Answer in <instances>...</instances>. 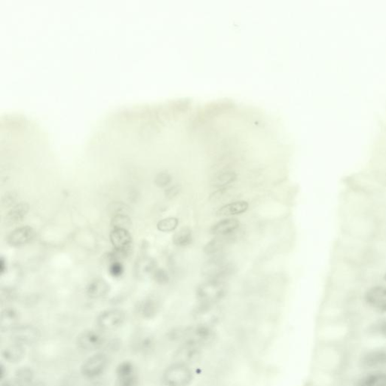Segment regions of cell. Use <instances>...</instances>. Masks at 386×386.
Masks as SVG:
<instances>
[{"label":"cell","mask_w":386,"mask_h":386,"mask_svg":"<svg viewBox=\"0 0 386 386\" xmlns=\"http://www.w3.org/2000/svg\"><path fill=\"white\" fill-rule=\"evenodd\" d=\"M14 331L15 342L18 343H32L39 338V331L33 326H18Z\"/></svg>","instance_id":"obj_8"},{"label":"cell","mask_w":386,"mask_h":386,"mask_svg":"<svg viewBox=\"0 0 386 386\" xmlns=\"http://www.w3.org/2000/svg\"><path fill=\"white\" fill-rule=\"evenodd\" d=\"M172 181V177L167 171H162L155 178V184L158 187H166Z\"/></svg>","instance_id":"obj_25"},{"label":"cell","mask_w":386,"mask_h":386,"mask_svg":"<svg viewBox=\"0 0 386 386\" xmlns=\"http://www.w3.org/2000/svg\"><path fill=\"white\" fill-rule=\"evenodd\" d=\"M158 311V303L153 299H146L141 302L138 308V313L144 318H150L156 314Z\"/></svg>","instance_id":"obj_16"},{"label":"cell","mask_w":386,"mask_h":386,"mask_svg":"<svg viewBox=\"0 0 386 386\" xmlns=\"http://www.w3.org/2000/svg\"><path fill=\"white\" fill-rule=\"evenodd\" d=\"M3 358L10 363L18 362L21 360L24 356L23 345L15 342V344L9 345L6 349L3 350Z\"/></svg>","instance_id":"obj_15"},{"label":"cell","mask_w":386,"mask_h":386,"mask_svg":"<svg viewBox=\"0 0 386 386\" xmlns=\"http://www.w3.org/2000/svg\"><path fill=\"white\" fill-rule=\"evenodd\" d=\"M180 189H181V186L180 185H174V186H171V187H170L169 189H168L166 191V196L169 198V199H172V198L175 197V196H177L179 194V192H180Z\"/></svg>","instance_id":"obj_28"},{"label":"cell","mask_w":386,"mask_h":386,"mask_svg":"<svg viewBox=\"0 0 386 386\" xmlns=\"http://www.w3.org/2000/svg\"><path fill=\"white\" fill-rule=\"evenodd\" d=\"M18 314L13 309H7L2 314V328H17V322L18 320Z\"/></svg>","instance_id":"obj_20"},{"label":"cell","mask_w":386,"mask_h":386,"mask_svg":"<svg viewBox=\"0 0 386 386\" xmlns=\"http://www.w3.org/2000/svg\"><path fill=\"white\" fill-rule=\"evenodd\" d=\"M385 279H386V275H385Z\"/></svg>","instance_id":"obj_30"},{"label":"cell","mask_w":386,"mask_h":386,"mask_svg":"<svg viewBox=\"0 0 386 386\" xmlns=\"http://www.w3.org/2000/svg\"><path fill=\"white\" fill-rule=\"evenodd\" d=\"M131 225H132V220L127 214H118V215L113 216L110 222L112 230L124 229V230H128Z\"/></svg>","instance_id":"obj_21"},{"label":"cell","mask_w":386,"mask_h":386,"mask_svg":"<svg viewBox=\"0 0 386 386\" xmlns=\"http://www.w3.org/2000/svg\"><path fill=\"white\" fill-rule=\"evenodd\" d=\"M192 241V230L189 227L180 229L173 237V242L177 247H186Z\"/></svg>","instance_id":"obj_17"},{"label":"cell","mask_w":386,"mask_h":386,"mask_svg":"<svg viewBox=\"0 0 386 386\" xmlns=\"http://www.w3.org/2000/svg\"><path fill=\"white\" fill-rule=\"evenodd\" d=\"M108 358L104 353H96L85 361L81 367V373L88 379L101 376L107 370Z\"/></svg>","instance_id":"obj_2"},{"label":"cell","mask_w":386,"mask_h":386,"mask_svg":"<svg viewBox=\"0 0 386 386\" xmlns=\"http://www.w3.org/2000/svg\"><path fill=\"white\" fill-rule=\"evenodd\" d=\"M109 273L113 278H119L124 273V266L121 261H112L109 266Z\"/></svg>","instance_id":"obj_27"},{"label":"cell","mask_w":386,"mask_h":386,"mask_svg":"<svg viewBox=\"0 0 386 386\" xmlns=\"http://www.w3.org/2000/svg\"><path fill=\"white\" fill-rule=\"evenodd\" d=\"M233 241V237L231 235L227 236H217L215 239H212L205 245L204 252L206 254H214L217 252L220 251L227 244Z\"/></svg>","instance_id":"obj_13"},{"label":"cell","mask_w":386,"mask_h":386,"mask_svg":"<svg viewBox=\"0 0 386 386\" xmlns=\"http://www.w3.org/2000/svg\"><path fill=\"white\" fill-rule=\"evenodd\" d=\"M110 239L116 250H131L132 238L128 230L124 229L112 230Z\"/></svg>","instance_id":"obj_7"},{"label":"cell","mask_w":386,"mask_h":386,"mask_svg":"<svg viewBox=\"0 0 386 386\" xmlns=\"http://www.w3.org/2000/svg\"><path fill=\"white\" fill-rule=\"evenodd\" d=\"M103 331L96 330H86L76 338V344L81 349L85 351L98 350L105 343V336Z\"/></svg>","instance_id":"obj_3"},{"label":"cell","mask_w":386,"mask_h":386,"mask_svg":"<svg viewBox=\"0 0 386 386\" xmlns=\"http://www.w3.org/2000/svg\"><path fill=\"white\" fill-rule=\"evenodd\" d=\"M179 220L177 218L168 217L162 219L157 224V228L163 233H170L174 231L178 227Z\"/></svg>","instance_id":"obj_23"},{"label":"cell","mask_w":386,"mask_h":386,"mask_svg":"<svg viewBox=\"0 0 386 386\" xmlns=\"http://www.w3.org/2000/svg\"><path fill=\"white\" fill-rule=\"evenodd\" d=\"M236 179H237V174L236 171L228 170L217 174L213 180L212 185L215 187H224L236 181Z\"/></svg>","instance_id":"obj_18"},{"label":"cell","mask_w":386,"mask_h":386,"mask_svg":"<svg viewBox=\"0 0 386 386\" xmlns=\"http://www.w3.org/2000/svg\"><path fill=\"white\" fill-rule=\"evenodd\" d=\"M35 232L29 226L15 229L8 237V243L12 247H21L34 239Z\"/></svg>","instance_id":"obj_6"},{"label":"cell","mask_w":386,"mask_h":386,"mask_svg":"<svg viewBox=\"0 0 386 386\" xmlns=\"http://www.w3.org/2000/svg\"><path fill=\"white\" fill-rule=\"evenodd\" d=\"M110 285L103 278H95L90 281L86 287L88 297L93 299L105 297L110 292Z\"/></svg>","instance_id":"obj_10"},{"label":"cell","mask_w":386,"mask_h":386,"mask_svg":"<svg viewBox=\"0 0 386 386\" xmlns=\"http://www.w3.org/2000/svg\"><path fill=\"white\" fill-rule=\"evenodd\" d=\"M364 364L368 367H376L386 364V352L377 351L369 355L364 359Z\"/></svg>","instance_id":"obj_22"},{"label":"cell","mask_w":386,"mask_h":386,"mask_svg":"<svg viewBox=\"0 0 386 386\" xmlns=\"http://www.w3.org/2000/svg\"><path fill=\"white\" fill-rule=\"evenodd\" d=\"M239 225L240 223L237 219L230 218V219H222L213 226L211 230V234L216 235V236L231 235L239 228Z\"/></svg>","instance_id":"obj_11"},{"label":"cell","mask_w":386,"mask_h":386,"mask_svg":"<svg viewBox=\"0 0 386 386\" xmlns=\"http://www.w3.org/2000/svg\"><path fill=\"white\" fill-rule=\"evenodd\" d=\"M125 313L120 309H109L101 312L96 318V325L100 331H116L119 329L125 321Z\"/></svg>","instance_id":"obj_1"},{"label":"cell","mask_w":386,"mask_h":386,"mask_svg":"<svg viewBox=\"0 0 386 386\" xmlns=\"http://www.w3.org/2000/svg\"><path fill=\"white\" fill-rule=\"evenodd\" d=\"M138 373L133 364L121 363L116 370L117 386H138Z\"/></svg>","instance_id":"obj_4"},{"label":"cell","mask_w":386,"mask_h":386,"mask_svg":"<svg viewBox=\"0 0 386 386\" xmlns=\"http://www.w3.org/2000/svg\"><path fill=\"white\" fill-rule=\"evenodd\" d=\"M366 301L373 309L386 312V287L377 286L367 291Z\"/></svg>","instance_id":"obj_5"},{"label":"cell","mask_w":386,"mask_h":386,"mask_svg":"<svg viewBox=\"0 0 386 386\" xmlns=\"http://www.w3.org/2000/svg\"><path fill=\"white\" fill-rule=\"evenodd\" d=\"M129 210V207L123 202H113L109 206V212L113 214V217L118 214H127Z\"/></svg>","instance_id":"obj_24"},{"label":"cell","mask_w":386,"mask_h":386,"mask_svg":"<svg viewBox=\"0 0 386 386\" xmlns=\"http://www.w3.org/2000/svg\"><path fill=\"white\" fill-rule=\"evenodd\" d=\"M156 265L155 263L154 262L153 260L150 259V258H143V259L139 260L136 264V274L139 277L145 276V275H149V274H153L156 269Z\"/></svg>","instance_id":"obj_19"},{"label":"cell","mask_w":386,"mask_h":386,"mask_svg":"<svg viewBox=\"0 0 386 386\" xmlns=\"http://www.w3.org/2000/svg\"><path fill=\"white\" fill-rule=\"evenodd\" d=\"M357 386H386V373L377 371L369 373L359 380Z\"/></svg>","instance_id":"obj_14"},{"label":"cell","mask_w":386,"mask_h":386,"mask_svg":"<svg viewBox=\"0 0 386 386\" xmlns=\"http://www.w3.org/2000/svg\"><path fill=\"white\" fill-rule=\"evenodd\" d=\"M248 206V203L244 201L233 202L219 208L217 211V215L219 217H226V216L227 217V216L243 214L247 211Z\"/></svg>","instance_id":"obj_12"},{"label":"cell","mask_w":386,"mask_h":386,"mask_svg":"<svg viewBox=\"0 0 386 386\" xmlns=\"http://www.w3.org/2000/svg\"><path fill=\"white\" fill-rule=\"evenodd\" d=\"M29 206L27 203L22 202L13 207L5 218V222L8 227L16 225L22 222L29 212Z\"/></svg>","instance_id":"obj_9"},{"label":"cell","mask_w":386,"mask_h":386,"mask_svg":"<svg viewBox=\"0 0 386 386\" xmlns=\"http://www.w3.org/2000/svg\"><path fill=\"white\" fill-rule=\"evenodd\" d=\"M6 269H7V265H6V260L3 258H1L0 260V274L3 275L6 272Z\"/></svg>","instance_id":"obj_29"},{"label":"cell","mask_w":386,"mask_h":386,"mask_svg":"<svg viewBox=\"0 0 386 386\" xmlns=\"http://www.w3.org/2000/svg\"><path fill=\"white\" fill-rule=\"evenodd\" d=\"M152 278L158 284H166L169 282L170 277L168 272L163 269H156L152 274Z\"/></svg>","instance_id":"obj_26"}]
</instances>
